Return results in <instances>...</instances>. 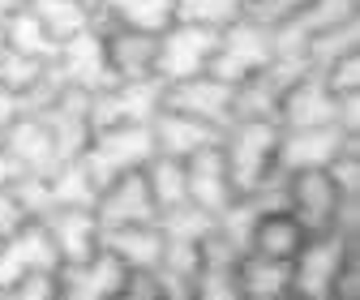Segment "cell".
Wrapping results in <instances>:
<instances>
[{
  "label": "cell",
  "mask_w": 360,
  "mask_h": 300,
  "mask_svg": "<svg viewBox=\"0 0 360 300\" xmlns=\"http://www.w3.org/2000/svg\"><path fill=\"white\" fill-rule=\"evenodd\" d=\"M219 155L228 163V176L236 193H249L275 171L279 155V120H232L219 133Z\"/></svg>",
  "instance_id": "1"
},
{
  "label": "cell",
  "mask_w": 360,
  "mask_h": 300,
  "mask_svg": "<svg viewBox=\"0 0 360 300\" xmlns=\"http://www.w3.org/2000/svg\"><path fill=\"white\" fill-rule=\"evenodd\" d=\"M360 253V240L326 228V232H309L304 244L296 249L292 257V296H304V300H330L335 292V279L343 270L347 257Z\"/></svg>",
  "instance_id": "2"
},
{
  "label": "cell",
  "mask_w": 360,
  "mask_h": 300,
  "mask_svg": "<svg viewBox=\"0 0 360 300\" xmlns=\"http://www.w3.org/2000/svg\"><path fill=\"white\" fill-rule=\"evenodd\" d=\"M279 52V43H275V26H266L257 18H240L232 26H223L219 39H214V56H210V69L214 77L223 81H245L253 77L257 69H266L270 60H275Z\"/></svg>",
  "instance_id": "3"
},
{
  "label": "cell",
  "mask_w": 360,
  "mask_h": 300,
  "mask_svg": "<svg viewBox=\"0 0 360 300\" xmlns=\"http://www.w3.org/2000/svg\"><path fill=\"white\" fill-rule=\"evenodd\" d=\"M155 155V138H150V124H108L95 129L82 150L86 167L95 171V181L108 185L124 171H142L146 159Z\"/></svg>",
  "instance_id": "4"
},
{
  "label": "cell",
  "mask_w": 360,
  "mask_h": 300,
  "mask_svg": "<svg viewBox=\"0 0 360 300\" xmlns=\"http://www.w3.org/2000/svg\"><path fill=\"white\" fill-rule=\"evenodd\" d=\"M214 39H219V30H210V26L172 22L155 39V77L163 86H172V81H185V77L206 73L210 56H214Z\"/></svg>",
  "instance_id": "5"
},
{
  "label": "cell",
  "mask_w": 360,
  "mask_h": 300,
  "mask_svg": "<svg viewBox=\"0 0 360 300\" xmlns=\"http://www.w3.org/2000/svg\"><path fill=\"white\" fill-rule=\"evenodd\" d=\"M163 107V81L159 77H120L103 91L90 95V124H150V116Z\"/></svg>",
  "instance_id": "6"
},
{
  "label": "cell",
  "mask_w": 360,
  "mask_h": 300,
  "mask_svg": "<svg viewBox=\"0 0 360 300\" xmlns=\"http://www.w3.org/2000/svg\"><path fill=\"white\" fill-rule=\"evenodd\" d=\"M56 77L65 86H73V91H86V95H95L103 91V86H112V65H108V48H103V26H86L69 39H60V48H56V60H52Z\"/></svg>",
  "instance_id": "7"
},
{
  "label": "cell",
  "mask_w": 360,
  "mask_h": 300,
  "mask_svg": "<svg viewBox=\"0 0 360 300\" xmlns=\"http://www.w3.org/2000/svg\"><path fill=\"white\" fill-rule=\"evenodd\" d=\"M232 95H236L232 81H223L214 73H198V77H185V81L163 86V107H176V112H185L193 120L214 124V129H228L236 120Z\"/></svg>",
  "instance_id": "8"
},
{
  "label": "cell",
  "mask_w": 360,
  "mask_h": 300,
  "mask_svg": "<svg viewBox=\"0 0 360 300\" xmlns=\"http://www.w3.org/2000/svg\"><path fill=\"white\" fill-rule=\"evenodd\" d=\"M56 275H60V300H112V296H120L129 266L99 244L82 262H65Z\"/></svg>",
  "instance_id": "9"
},
{
  "label": "cell",
  "mask_w": 360,
  "mask_h": 300,
  "mask_svg": "<svg viewBox=\"0 0 360 300\" xmlns=\"http://www.w3.org/2000/svg\"><path fill=\"white\" fill-rule=\"evenodd\" d=\"M0 150H5L13 159V167L26 171V176H52L56 163H65L56 142H52V129L43 124L39 112H22L9 124L5 133H0Z\"/></svg>",
  "instance_id": "10"
},
{
  "label": "cell",
  "mask_w": 360,
  "mask_h": 300,
  "mask_svg": "<svg viewBox=\"0 0 360 300\" xmlns=\"http://www.w3.org/2000/svg\"><path fill=\"white\" fill-rule=\"evenodd\" d=\"M347 142H360V138H347L339 124H309V129H279V171H318L326 167Z\"/></svg>",
  "instance_id": "11"
},
{
  "label": "cell",
  "mask_w": 360,
  "mask_h": 300,
  "mask_svg": "<svg viewBox=\"0 0 360 300\" xmlns=\"http://www.w3.org/2000/svg\"><path fill=\"white\" fill-rule=\"evenodd\" d=\"M43 116V124L52 129V142L60 150V159H77L90 142V133H95V124H90V95L86 91H73V86H60V91L34 107Z\"/></svg>",
  "instance_id": "12"
},
{
  "label": "cell",
  "mask_w": 360,
  "mask_h": 300,
  "mask_svg": "<svg viewBox=\"0 0 360 300\" xmlns=\"http://www.w3.org/2000/svg\"><path fill=\"white\" fill-rule=\"evenodd\" d=\"M95 219L99 228H124V223H155L159 219V206L146 189L142 171H124V176L108 181L95 197Z\"/></svg>",
  "instance_id": "13"
},
{
  "label": "cell",
  "mask_w": 360,
  "mask_h": 300,
  "mask_svg": "<svg viewBox=\"0 0 360 300\" xmlns=\"http://www.w3.org/2000/svg\"><path fill=\"white\" fill-rule=\"evenodd\" d=\"M339 197L343 193L326 176V167H318V171H292V176H288V210H292V219L304 232H326L335 223Z\"/></svg>",
  "instance_id": "14"
},
{
  "label": "cell",
  "mask_w": 360,
  "mask_h": 300,
  "mask_svg": "<svg viewBox=\"0 0 360 300\" xmlns=\"http://www.w3.org/2000/svg\"><path fill=\"white\" fill-rule=\"evenodd\" d=\"M240 249L232 240H223L214 228L202 236V262L193 275V300H240L236 287V266H240Z\"/></svg>",
  "instance_id": "15"
},
{
  "label": "cell",
  "mask_w": 360,
  "mask_h": 300,
  "mask_svg": "<svg viewBox=\"0 0 360 300\" xmlns=\"http://www.w3.org/2000/svg\"><path fill=\"white\" fill-rule=\"evenodd\" d=\"M39 223L48 228V236H52V244L60 253V266L65 262H82V257L95 253L99 240H103V228H99V219H95L90 206H52Z\"/></svg>",
  "instance_id": "16"
},
{
  "label": "cell",
  "mask_w": 360,
  "mask_h": 300,
  "mask_svg": "<svg viewBox=\"0 0 360 300\" xmlns=\"http://www.w3.org/2000/svg\"><path fill=\"white\" fill-rule=\"evenodd\" d=\"M279 129H309V124H335V91L322 81V73L296 77L279 99Z\"/></svg>",
  "instance_id": "17"
},
{
  "label": "cell",
  "mask_w": 360,
  "mask_h": 300,
  "mask_svg": "<svg viewBox=\"0 0 360 300\" xmlns=\"http://www.w3.org/2000/svg\"><path fill=\"white\" fill-rule=\"evenodd\" d=\"M223 129L206 124V120H193L185 112H176V107H159L150 116V138H155V155H172V159H189L206 146L219 142Z\"/></svg>",
  "instance_id": "18"
},
{
  "label": "cell",
  "mask_w": 360,
  "mask_h": 300,
  "mask_svg": "<svg viewBox=\"0 0 360 300\" xmlns=\"http://www.w3.org/2000/svg\"><path fill=\"white\" fill-rule=\"evenodd\" d=\"M185 185H189V202H198L210 214H219L223 206L236 197L232 176H228V163H223V155H219V142L185 159Z\"/></svg>",
  "instance_id": "19"
},
{
  "label": "cell",
  "mask_w": 360,
  "mask_h": 300,
  "mask_svg": "<svg viewBox=\"0 0 360 300\" xmlns=\"http://www.w3.org/2000/svg\"><path fill=\"white\" fill-rule=\"evenodd\" d=\"M103 26V22H99ZM155 39L146 30H124V26H103V48L112 77H155Z\"/></svg>",
  "instance_id": "20"
},
{
  "label": "cell",
  "mask_w": 360,
  "mask_h": 300,
  "mask_svg": "<svg viewBox=\"0 0 360 300\" xmlns=\"http://www.w3.org/2000/svg\"><path fill=\"white\" fill-rule=\"evenodd\" d=\"M352 18H360V0H304V9L292 22L275 26V43H279V48H304L309 34L343 26Z\"/></svg>",
  "instance_id": "21"
},
{
  "label": "cell",
  "mask_w": 360,
  "mask_h": 300,
  "mask_svg": "<svg viewBox=\"0 0 360 300\" xmlns=\"http://www.w3.org/2000/svg\"><path fill=\"white\" fill-rule=\"evenodd\" d=\"M236 287H240V300H279V296H292V262L249 249L240 257V266H236Z\"/></svg>",
  "instance_id": "22"
},
{
  "label": "cell",
  "mask_w": 360,
  "mask_h": 300,
  "mask_svg": "<svg viewBox=\"0 0 360 300\" xmlns=\"http://www.w3.org/2000/svg\"><path fill=\"white\" fill-rule=\"evenodd\" d=\"M108 253H116L129 270H150L163 257V232L159 223H124V228H108L99 240Z\"/></svg>",
  "instance_id": "23"
},
{
  "label": "cell",
  "mask_w": 360,
  "mask_h": 300,
  "mask_svg": "<svg viewBox=\"0 0 360 300\" xmlns=\"http://www.w3.org/2000/svg\"><path fill=\"white\" fill-rule=\"evenodd\" d=\"M95 9L103 26L146 30V34H159L176 22V0H99Z\"/></svg>",
  "instance_id": "24"
},
{
  "label": "cell",
  "mask_w": 360,
  "mask_h": 300,
  "mask_svg": "<svg viewBox=\"0 0 360 300\" xmlns=\"http://www.w3.org/2000/svg\"><path fill=\"white\" fill-rule=\"evenodd\" d=\"M304 228L292 219V210H266V214H257V223H253V240H249V249L253 253H266V257H283V262H292L296 257V249L304 244ZM245 249V253H249Z\"/></svg>",
  "instance_id": "25"
},
{
  "label": "cell",
  "mask_w": 360,
  "mask_h": 300,
  "mask_svg": "<svg viewBox=\"0 0 360 300\" xmlns=\"http://www.w3.org/2000/svg\"><path fill=\"white\" fill-rule=\"evenodd\" d=\"M5 48H13V52H22V56H34V60H56V48H60V39L43 26L30 9H26V0L18 9H9L5 13Z\"/></svg>",
  "instance_id": "26"
},
{
  "label": "cell",
  "mask_w": 360,
  "mask_h": 300,
  "mask_svg": "<svg viewBox=\"0 0 360 300\" xmlns=\"http://www.w3.org/2000/svg\"><path fill=\"white\" fill-rule=\"evenodd\" d=\"M99 181L95 171L86 167V159H65L56 163V171L48 176V193H52V206H90L95 210V197H99Z\"/></svg>",
  "instance_id": "27"
},
{
  "label": "cell",
  "mask_w": 360,
  "mask_h": 300,
  "mask_svg": "<svg viewBox=\"0 0 360 300\" xmlns=\"http://www.w3.org/2000/svg\"><path fill=\"white\" fill-rule=\"evenodd\" d=\"M26 9L56 39H69V34H77V30L99 22V9L90 5V0H26Z\"/></svg>",
  "instance_id": "28"
},
{
  "label": "cell",
  "mask_w": 360,
  "mask_h": 300,
  "mask_svg": "<svg viewBox=\"0 0 360 300\" xmlns=\"http://www.w3.org/2000/svg\"><path fill=\"white\" fill-rule=\"evenodd\" d=\"M142 176H146V189H150V197H155V206H159V210L189 202L185 159H172V155H150V159H146V167H142Z\"/></svg>",
  "instance_id": "29"
},
{
  "label": "cell",
  "mask_w": 360,
  "mask_h": 300,
  "mask_svg": "<svg viewBox=\"0 0 360 300\" xmlns=\"http://www.w3.org/2000/svg\"><path fill=\"white\" fill-rule=\"evenodd\" d=\"M347 52H360V18H352L343 26H330V30H318V34L304 39V56H309L313 73H322L326 65H335Z\"/></svg>",
  "instance_id": "30"
},
{
  "label": "cell",
  "mask_w": 360,
  "mask_h": 300,
  "mask_svg": "<svg viewBox=\"0 0 360 300\" xmlns=\"http://www.w3.org/2000/svg\"><path fill=\"white\" fill-rule=\"evenodd\" d=\"M240 18H249V0H176V22L223 30Z\"/></svg>",
  "instance_id": "31"
},
{
  "label": "cell",
  "mask_w": 360,
  "mask_h": 300,
  "mask_svg": "<svg viewBox=\"0 0 360 300\" xmlns=\"http://www.w3.org/2000/svg\"><path fill=\"white\" fill-rule=\"evenodd\" d=\"M159 232H163V240H198L202 244V236L214 228V214L210 210H202L198 202H180V206H167V210H159Z\"/></svg>",
  "instance_id": "32"
},
{
  "label": "cell",
  "mask_w": 360,
  "mask_h": 300,
  "mask_svg": "<svg viewBox=\"0 0 360 300\" xmlns=\"http://www.w3.org/2000/svg\"><path fill=\"white\" fill-rule=\"evenodd\" d=\"M48 60H34V56H22L13 48H0V86H9V91H18L22 99H30V91L48 77ZM30 112V107H26Z\"/></svg>",
  "instance_id": "33"
},
{
  "label": "cell",
  "mask_w": 360,
  "mask_h": 300,
  "mask_svg": "<svg viewBox=\"0 0 360 300\" xmlns=\"http://www.w3.org/2000/svg\"><path fill=\"white\" fill-rule=\"evenodd\" d=\"M0 300H60V275L56 270H26L5 287Z\"/></svg>",
  "instance_id": "34"
},
{
  "label": "cell",
  "mask_w": 360,
  "mask_h": 300,
  "mask_svg": "<svg viewBox=\"0 0 360 300\" xmlns=\"http://www.w3.org/2000/svg\"><path fill=\"white\" fill-rule=\"evenodd\" d=\"M322 81L330 86L335 95L360 91V52H347V56H339L335 65H326V69H322Z\"/></svg>",
  "instance_id": "35"
},
{
  "label": "cell",
  "mask_w": 360,
  "mask_h": 300,
  "mask_svg": "<svg viewBox=\"0 0 360 300\" xmlns=\"http://www.w3.org/2000/svg\"><path fill=\"white\" fill-rule=\"evenodd\" d=\"M13 181V176H9ZM9 181H0V240L5 236H13L18 228H26L30 223V210L22 206V197L13 193V185Z\"/></svg>",
  "instance_id": "36"
},
{
  "label": "cell",
  "mask_w": 360,
  "mask_h": 300,
  "mask_svg": "<svg viewBox=\"0 0 360 300\" xmlns=\"http://www.w3.org/2000/svg\"><path fill=\"white\" fill-rule=\"evenodd\" d=\"M304 9V0H249V18L266 22V26H283Z\"/></svg>",
  "instance_id": "37"
},
{
  "label": "cell",
  "mask_w": 360,
  "mask_h": 300,
  "mask_svg": "<svg viewBox=\"0 0 360 300\" xmlns=\"http://www.w3.org/2000/svg\"><path fill=\"white\" fill-rule=\"evenodd\" d=\"M335 124L343 129L347 138H360V91L335 95Z\"/></svg>",
  "instance_id": "38"
},
{
  "label": "cell",
  "mask_w": 360,
  "mask_h": 300,
  "mask_svg": "<svg viewBox=\"0 0 360 300\" xmlns=\"http://www.w3.org/2000/svg\"><path fill=\"white\" fill-rule=\"evenodd\" d=\"M120 296H133V300H159V279H155V266H150V270H129V275H124Z\"/></svg>",
  "instance_id": "39"
},
{
  "label": "cell",
  "mask_w": 360,
  "mask_h": 300,
  "mask_svg": "<svg viewBox=\"0 0 360 300\" xmlns=\"http://www.w3.org/2000/svg\"><path fill=\"white\" fill-rule=\"evenodd\" d=\"M22 112H26V99H22L18 91H9V86H0V133H5V129H9Z\"/></svg>",
  "instance_id": "40"
},
{
  "label": "cell",
  "mask_w": 360,
  "mask_h": 300,
  "mask_svg": "<svg viewBox=\"0 0 360 300\" xmlns=\"http://www.w3.org/2000/svg\"><path fill=\"white\" fill-rule=\"evenodd\" d=\"M9 176H18V167H13V159L0 150V181H9Z\"/></svg>",
  "instance_id": "41"
},
{
  "label": "cell",
  "mask_w": 360,
  "mask_h": 300,
  "mask_svg": "<svg viewBox=\"0 0 360 300\" xmlns=\"http://www.w3.org/2000/svg\"><path fill=\"white\" fill-rule=\"evenodd\" d=\"M90 5H99V0H90Z\"/></svg>",
  "instance_id": "42"
}]
</instances>
